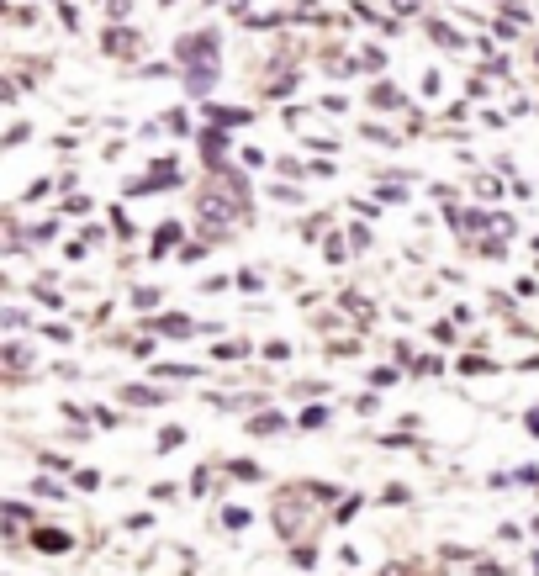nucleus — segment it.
<instances>
[{"mask_svg":"<svg viewBox=\"0 0 539 576\" xmlns=\"http://www.w3.org/2000/svg\"><path fill=\"white\" fill-rule=\"evenodd\" d=\"M37 545H43V550H69V534L48 529V534H37Z\"/></svg>","mask_w":539,"mask_h":576,"instance_id":"1","label":"nucleus"},{"mask_svg":"<svg viewBox=\"0 0 539 576\" xmlns=\"http://www.w3.org/2000/svg\"><path fill=\"white\" fill-rule=\"evenodd\" d=\"M254 429H259V434H281V429H286V418H259Z\"/></svg>","mask_w":539,"mask_h":576,"instance_id":"2","label":"nucleus"},{"mask_svg":"<svg viewBox=\"0 0 539 576\" xmlns=\"http://www.w3.org/2000/svg\"><path fill=\"white\" fill-rule=\"evenodd\" d=\"M175 444H185V429H164V439H159V450H175Z\"/></svg>","mask_w":539,"mask_h":576,"instance_id":"3","label":"nucleus"},{"mask_svg":"<svg viewBox=\"0 0 539 576\" xmlns=\"http://www.w3.org/2000/svg\"><path fill=\"white\" fill-rule=\"evenodd\" d=\"M529 429H539V413H529Z\"/></svg>","mask_w":539,"mask_h":576,"instance_id":"4","label":"nucleus"}]
</instances>
